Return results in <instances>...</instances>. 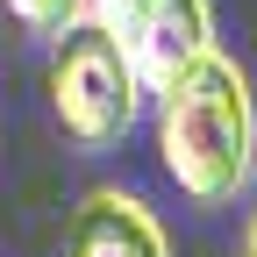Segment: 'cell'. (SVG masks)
I'll list each match as a JSON object with an SVG mask.
<instances>
[{
    "label": "cell",
    "instance_id": "6da1fadb",
    "mask_svg": "<svg viewBox=\"0 0 257 257\" xmlns=\"http://www.w3.org/2000/svg\"><path fill=\"white\" fill-rule=\"evenodd\" d=\"M157 150L193 207H221L243 193L257 165V114H250V79L236 72V57L200 50L172 86H157Z\"/></svg>",
    "mask_w": 257,
    "mask_h": 257
},
{
    "label": "cell",
    "instance_id": "7a4b0ae2",
    "mask_svg": "<svg viewBox=\"0 0 257 257\" xmlns=\"http://www.w3.org/2000/svg\"><path fill=\"white\" fill-rule=\"evenodd\" d=\"M143 79L128 64V43L100 22H72L50 50V114L79 150H107L136 128Z\"/></svg>",
    "mask_w": 257,
    "mask_h": 257
},
{
    "label": "cell",
    "instance_id": "3957f363",
    "mask_svg": "<svg viewBox=\"0 0 257 257\" xmlns=\"http://www.w3.org/2000/svg\"><path fill=\"white\" fill-rule=\"evenodd\" d=\"M121 43H128V64H136L143 93H157V86H172L200 50H214V8L207 0H143Z\"/></svg>",
    "mask_w": 257,
    "mask_h": 257
},
{
    "label": "cell",
    "instance_id": "277c9868",
    "mask_svg": "<svg viewBox=\"0 0 257 257\" xmlns=\"http://www.w3.org/2000/svg\"><path fill=\"white\" fill-rule=\"evenodd\" d=\"M64 257H172L165 229L128 193H86L64 221Z\"/></svg>",
    "mask_w": 257,
    "mask_h": 257
},
{
    "label": "cell",
    "instance_id": "5b68a950",
    "mask_svg": "<svg viewBox=\"0 0 257 257\" xmlns=\"http://www.w3.org/2000/svg\"><path fill=\"white\" fill-rule=\"evenodd\" d=\"M8 15L29 36H64L72 22H86V0H8Z\"/></svg>",
    "mask_w": 257,
    "mask_h": 257
},
{
    "label": "cell",
    "instance_id": "8992f818",
    "mask_svg": "<svg viewBox=\"0 0 257 257\" xmlns=\"http://www.w3.org/2000/svg\"><path fill=\"white\" fill-rule=\"evenodd\" d=\"M136 8H143V0H86V22H100V29H114V36H128Z\"/></svg>",
    "mask_w": 257,
    "mask_h": 257
},
{
    "label": "cell",
    "instance_id": "52a82bcc",
    "mask_svg": "<svg viewBox=\"0 0 257 257\" xmlns=\"http://www.w3.org/2000/svg\"><path fill=\"white\" fill-rule=\"evenodd\" d=\"M257 172V165H250ZM243 257H257V186H250V236H243Z\"/></svg>",
    "mask_w": 257,
    "mask_h": 257
}]
</instances>
